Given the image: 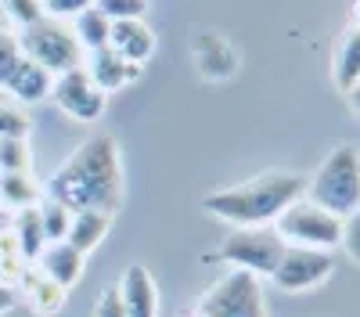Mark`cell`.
I'll return each instance as SVG.
<instances>
[{"instance_id":"obj_1","label":"cell","mask_w":360,"mask_h":317,"mask_svg":"<svg viewBox=\"0 0 360 317\" xmlns=\"http://www.w3.org/2000/svg\"><path fill=\"white\" fill-rule=\"evenodd\" d=\"M44 195L54 198L69 213L98 209V213H119L123 206V159H119V141L112 134L86 137L79 148L58 166Z\"/></svg>"},{"instance_id":"obj_2","label":"cell","mask_w":360,"mask_h":317,"mask_svg":"<svg viewBox=\"0 0 360 317\" xmlns=\"http://www.w3.org/2000/svg\"><path fill=\"white\" fill-rule=\"evenodd\" d=\"M307 181L295 173H263L245 184L217 188L202 198V209L231 227H270L295 198H303Z\"/></svg>"},{"instance_id":"obj_3","label":"cell","mask_w":360,"mask_h":317,"mask_svg":"<svg viewBox=\"0 0 360 317\" xmlns=\"http://www.w3.org/2000/svg\"><path fill=\"white\" fill-rule=\"evenodd\" d=\"M303 195L335 216L353 213L360 206V152L353 144H335L314 177H307Z\"/></svg>"},{"instance_id":"obj_4","label":"cell","mask_w":360,"mask_h":317,"mask_svg":"<svg viewBox=\"0 0 360 317\" xmlns=\"http://www.w3.org/2000/svg\"><path fill=\"white\" fill-rule=\"evenodd\" d=\"M274 235L288 245V249H321V252H335L339 238H342V216L328 213L324 206L310 202L307 195L295 198L292 206L270 224Z\"/></svg>"},{"instance_id":"obj_5","label":"cell","mask_w":360,"mask_h":317,"mask_svg":"<svg viewBox=\"0 0 360 317\" xmlns=\"http://www.w3.org/2000/svg\"><path fill=\"white\" fill-rule=\"evenodd\" d=\"M15 37H18V47H22V54L29 58V62L44 65L51 76H62L69 69H79L83 58H86V51L79 47L76 33L69 29V22H62V18H47L44 15L40 22L18 29Z\"/></svg>"},{"instance_id":"obj_6","label":"cell","mask_w":360,"mask_h":317,"mask_svg":"<svg viewBox=\"0 0 360 317\" xmlns=\"http://www.w3.org/2000/svg\"><path fill=\"white\" fill-rule=\"evenodd\" d=\"M198 313L202 317H266L263 278L245 274V271H227L198 299Z\"/></svg>"},{"instance_id":"obj_7","label":"cell","mask_w":360,"mask_h":317,"mask_svg":"<svg viewBox=\"0 0 360 317\" xmlns=\"http://www.w3.org/2000/svg\"><path fill=\"white\" fill-rule=\"evenodd\" d=\"M285 252V242L274 235V227H234L220 242V259L231 271H245L256 278H270Z\"/></svg>"},{"instance_id":"obj_8","label":"cell","mask_w":360,"mask_h":317,"mask_svg":"<svg viewBox=\"0 0 360 317\" xmlns=\"http://www.w3.org/2000/svg\"><path fill=\"white\" fill-rule=\"evenodd\" d=\"M332 274H335L332 252H321V249H288V245H285L278 267L270 271V281H274L278 292L303 296V292H314V288H321Z\"/></svg>"},{"instance_id":"obj_9","label":"cell","mask_w":360,"mask_h":317,"mask_svg":"<svg viewBox=\"0 0 360 317\" xmlns=\"http://www.w3.org/2000/svg\"><path fill=\"white\" fill-rule=\"evenodd\" d=\"M51 101L62 108L69 119L76 123H98L101 112L108 105V94L101 91V86L86 76V69H69L62 76H54L51 83Z\"/></svg>"},{"instance_id":"obj_10","label":"cell","mask_w":360,"mask_h":317,"mask_svg":"<svg viewBox=\"0 0 360 317\" xmlns=\"http://www.w3.org/2000/svg\"><path fill=\"white\" fill-rule=\"evenodd\" d=\"M115 292L127 317H159V285L144 264H127V271L115 281Z\"/></svg>"},{"instance_id":"obj_11","label":"cell","mask_w":360,"mask_h":317,"mask_svg":"<svg viewBox=\"0 0 360 317\" xmlns=\"http://www.w3.org/2000/svg\"><path fill=\"white\" fill-rule=\"evenodd\" d=\"M83 69H86V76L94 79L105 94L123 91V86H130V83H134V79H141V72H144V65L127 62V58H123V54H115L108 44H105V47H98V51H86Z\"/></svg>"},{"instance_id":"obj_12","label":"cell","mask_w":360,"mask_h":317,"mask_svg":"<svg viewBox=\"0 0 360 317\" xmlns=\"http://www.w3.org/2000/svg\"><path fill=\"white\" fill-rule=\"evenodd\" d=\"M15 292H18V299H22L29 310H33L37 317H54L58 310L65 306V299H69V288H62L58 281H51L37 264L18 278Z\"/></svg>"},{"instance_id":"obj_13","label":"cell","mask_w":360,"mask_h":317,"mask_svg":"<svg viewBox=\"0 0 360 317\" xmlns=\"http://www.w3.org/2000/svg\"><path fill=\"white\" fill-rule=\"evenodd\" d=\"M108 47L115 54H123L127 62L144 65L148 58L155 54V33L144 18H123V22H112V33H108Z\"/></svg>"},{"instance_id":"obj_14","label":"cell","mask_w":360,"mask_h":317,"mask_svg":"<svg viewBox=\"0 0 360 317\" xmlns=\"http://www.w3.org/2000/svg\"><path fill=\"white\" fill-rule=\"evenodd\" d=\"M37 267H40L51 281H58L62 288H72V285L83 278L86 256H83L76 245H69V242L62 238V242H47V249H44L40 259H37Z\"/></svg>"},{"instance_id":"obj_15","label":"cell","mask_w":360,"mask_h":317,"mask_svg":"<svg viewBox=\"0 0 360 317\" xmlns=\"http://www.w3.org/2000/svg\"><path fill=\"white\" fill-rule=\"evenodd\" d=\"M40 198H44V188L33 181V169H4L0 173V206L8 213L37 206Z\"/></svg>"},{"instance_id":"obj_16","label":"cell","mask_w":360,"mask_h":317,"mask_svg":"<svg viewBox=\"0 0 360 317\" xmlns=\"http://www.w3.org/2000/svg\"><path fill=\"white\" fill-rule=\"evenodd\" d=\"M108 227H112V213L79 209V213H72V220H69V235H65V242L76 245L83 256H90V252H94V249L105 242Z\"/></svg>"},{"instance_id":"obj_17","label":"cell","mask_w":360,"mask_h":317,"mask_svg":"<svg viewBox=\"0 0 360 317\" xmlns=\"http://www.w3.org/2000/svg\"><path fill=\"white\" fill-rule=\"evenodd\" d=\"M332 79H335V86H339L342 94L360 79V29H356V25H349L346 33L339 37V44H335V54H332Z\"/></svg>"},{"instance_id":"obj_18","label":"cell","mask_w":360,"mask_h":317,"mask_svg":"<svg viewBox=\"0 0 360 317\" xmlns=\"http://www.w3.org/2000/svg\"><path fill=\"white\" fill-rule=\"evenodd\" d=\"M11 235L22 249V256L29 259V264H37L40 252L47 249V235H44V224H40V209L37 206H25L18 213H11Z\"/></svg>"},{"instance_id":"obj_19","label":"cell","mask_w":360,"mask_h":317,"mask_svg":"<svg viewBox=\"0 0 360 317\" xmlns=\"http://www.w3.org/2000/svg\"><path fill=\"white\" fill-rule=\"evenodd\" d=\"M69 29L76 33V40H79V47H83V51H98V47H105V44H108L112 18H108L101 8L90 4L86 11H79V15L69 22Z\"/></svg>"},{"instance_id":"obj_20","label":"cell","mask_w":360,"mask_h":317,"mask_svg":"<svg viewBox=\"0 0 360 317\" xmlns=\"http://www.w3.org/2000/svg\"><path fill=\"white\" fill-rule=\"evenodd\" d=\"M33 267L29 259L22 256V249H18V242H15V235L11 231H4L0 235V285H18V278Z\"/></svg>"},{"instance_id":"obj_21","label":"cell","mask_w":360,"mask_h":317,"mask_svg":"<svg viewBox=\"0 0 360 317\" xmlns=\"http://www.w3.org/2000/svg\"><path fill=\"white\" fill-rule=\"evenodd\" d=\"M37 209H40V224H44L47 242H62V238L69 235V220H72V213H69L65 206H58V202L47 198V195L37 202Z\"/></svg>"},{"instance_id":"obj_22","label":"cell","mask_w":360,"mask_h":317,"mask_svg":"<svg viewBox=\"0 0 360 317\" xmlns=\"http://www.w3.org/2000/svg\"><path fill=\"white\" fill-rule=\"evenodd\" d=\"M4 169H33L29 137H0V173Z\"/></svg>"},{"instance_id":"obj_23","label":"cell","mask_w":360,"mask_h":317,"mask_svg":"<svg viewBox=\"0 0 360 317\" xmlns=\"http://www.w3.org/2000/svg\"><path fill=\"white\" fill-rule=\"evenodd\" d=\"M25 62V54L18 47L15 29H0V91L8 86V79L15 76V69Z\"/></svg>"},{"instance_id":"obj_24","label":"cell","mask_w":360,"mask_h":317,"mask_svg":"<svg viewBox=\"0 0 360 317\" xmlns=\"http://www.w3.org/2000/svg\"><path fill=\"white\" fill-rule=\"evenodd\" d=\"M0 11H4V18L11 22L15 33L44 18V4H40V0H0Z\"/></svg>"},{"instance_id":"obj_25","label":"cell","mask_w":360,"mask_h":317,"mask_svg":"<svg viewBox=\"0 0 360 317\" xmlns=\"http://www.w3.org/2000/svg\"><path fill=\"white\" fill-rule=\"evenodd\" d=\"M339 249L353 259V264L360 267V206L353 213L342 216V238H339Z\"/></svg>"},{"instance_id":"obj_26","label":"cell","mask_w":360,"mask_h":317,"mask_svg":"<svg viewBox=\"0 0 360 317\" xmlns=\"http://www.w3.org/2000/svg\"><path fill=\"white\" fill-rule=\"evenodd\" d=\"M94 8H101L112 22H123V18H144L148 0H94Z\"/></svg>"},{"instance_id":"obj_27","label":"cell","mask_w":360,"mask_h":317,"mask_svg":"<svg viewBox=\"0 0 360 317\" xmlns=\"http://www.w3.org/2000/svg\"><path fill=\"white\" fill-rule=\"evenodd\" d=\"M0 137H29V115L8 101H0Z\"/></svg>"},{"instance_id":"obj_28","label":"cell","mask_w":360,"mask_h":317,"mask_svg":"<svg viewBox=\"0 0 360 317\" xmlns=\"http://www.w3.org/2000/svg\"><path fill=\"white\" fill-rule=\"evenodd\" d=\"M44 4V15L47 18H62V22H72L79 11H86L94 0H40Z\"/></svg>"},{"instance_id":"obj_29","label":"cell","mask_w":360,"mask_h":317,"mask_svg":"<svg viewBox=\"0 0 360 317\" xmlns=\"http://www.w3.org/2000/svg\"><path fill=\"white\" fill-rule=\"evenodd\" d=\"M94 317H127L123 303H119V292H115V285L101 288V296L94 303Z\"/></svg>"},{"instance_id":"obj_30","label":"cell","mask_w":360,"mask_h":317,"mask_svg":"<svg viewBox=\"0 0 360 317\" xmlns=\"http://www.w3.org/2000/svg\"><path fill=\"white\" fill-rule=\"evenodd\" d=\"M15 303H18V292L11 285H0V317H4L8 310H15Z\"/></svg>"},{"instance_id":"obj_31","label":"cell","mask_w":360,"mask_h":317,"mask_svg":"<svg viewBox=\"0 0 360 317\" xmlns=\"http://www.w3.org/2000/svg\"><path fill=\"white\" fill-rule=\"evenodd\" d=\"M346 105H349V112L360 119V79H356V83L349 86V91H346Z\"/></svg>"},{"instance_id":"obj_32","label":"cell","mask_w":360,"mask_h":317,"mask_svg":"<svg viewBox=\"0 0 360 317\" xmlns=\"http://www.w3.org/2000/svg\"><path fill=\"white\" fill-rule=\"evenodd\" d=\"M11 227V213L4 209V206H0V235H4V231Z\"/></svg>"},{"instance_id":"obj_33","label":"cell","mask_w":360,"mask_h":317,"mask_svg":"<svg viewBox=\"0 0 360 317\" xmlns=\"http://www.w3.org/2000/svg\"><path fill=\"white\" fill-rule=\"evenodd\" d=\"M353 25L360 29V0H356V4H353Z\"/></svg>"},{"instance_id":"obj_34","label":"cell","mask_w":360,"mask_h":317,"mask_svg":"<svg viewBox=\"0 0 360 317\" xmlns=\"http://www.w3.org/2000/svg\"><path fill=\"white\" fill-rule=\"evenodd\" d=\"M188 317H202V313H198V310H195V313H188Z\"/></svg>"}]
</instances>
